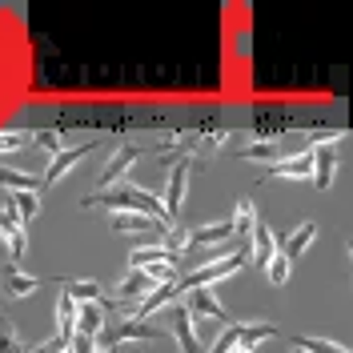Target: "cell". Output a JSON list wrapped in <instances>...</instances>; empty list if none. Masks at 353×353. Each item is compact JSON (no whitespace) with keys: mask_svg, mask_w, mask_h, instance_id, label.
<instances>
[{"mask_svg":"<svg viewBox=\"0 0 353 353\" xmlns=\"http://www.w3.org/2000/svg\"><path fill=\"white\" fill-rule=\"evenodd\" d=\"M105 309H112V297H105L101 305H77V333L97 341V337L105 333V325H109V321H105Z\"/></svg>","mask_w":353,"mask_h":353,"instance_id":"9","label":"cell"},{"mask_svg":"<svg viewBox=\"0 0 353 353\" xmlns=\"http://www.w3.org/2000/svg\"><path fill=\"white\" fill-rule=\"evenodd\" d=\"M137 161H141V149H137V145H121V149H112L109 161H105V169H101V185H105V189L125 185L129 173L137 169Z\"/></svg>","mask_w":353,"mask_h":353,"instance_id":"5","label":"cell"},{"mask_svg":"<svg viewBox=\"0 0 353 353\" xmlns=\"http://www.w3.org/2000/svg\"><path fill=\"white\" fill-rule=\"evenodd\" d=\"M161 225H157L153 217H145V213H112V233H125V237H141V245H145V237L149 233H157Z\"/></svg>","mask_w":353,"mask_h":353,"instance_id":"12","label":"cell"},{"mask_svg":"<svg viewBox=\"0 0 353 353\" xmlns=\"http://www.w3.org/2000/svg\"><path fill=\"white\" fill-rule=\"evenodd\" d=\"M297 350L301 353H350L337 341H321V337H297Z\"/></svg>","mask_w":353,"mask_h":353,"instance_id":"26","label":"cell"},{"mask_svg":"<svg viewBox=\"0 0 353 353\" xmlns=\"http://www.w3.org/2000/svg\"><path fill=\"white\" fill-rule=\"evenodd\" d=\"M293 149H277V145H249V149H241L245 161H261V165H273V161H281Z\"/></svg>","mask_w":353,"mask_h":353,"instance_id":"23","label":"cell"},{"mask_svg":"<svg viewBox=\"0 0 353 353\" xmlns=\"http://www.w3.org/2000/svg\"><path fill=\"white\" fill-rule=\"evenodd\" d=\"M28 141H32V132L0 129V153H24V149H28Z\"/></svg>","mask_w":353,"mask_h":353,"instance_id":"25","label":"cell"},{"mask_svg":"<svg viewBox=\"0 0 353 353\" xmlns=\"http://www.w3.org/2000/svg\"><path fill=\"white\" fill-rule=\"evenodd\" d=\"M81 205H85V209L105 205V209H112V213H145V217H153L161 229H173L176 225V221L165 213V201L157 197V193H149V189H137V185H112V189H105V193L85 197Z\"/></svg>","mask_w":353,"mask_h":353,"instance_id":"1","label":"cell"},{"mask_svg":"<svg viewBox=\"0 0 353 353\" xmlns=\"http://www.w3.org/2000/svg\"><path fill=\"white\" fill-rule=\"evenodd\" d=\"M0 185L8 189V193H21V189H28V193H37L44 181L37 173H24V169H4L0 165Z\"/></svg>","mask_w":353,"mask_h":353,"instance_id":"20","label":"cell"},{"mask_svg":"<svg viewBox=\"0 0 353 353\" xmlns=\"http://www.w3.org/2000/svg\"><path fill=\"white\" fill-rule=\"evenodd\" d=\"M269 337H273V325H269V321H245V325H237V345H233V350L257 353V345L269 341Z\"/></svg>","mask_w":353,"mask_h":353,"instance_id":"17","label":"cell"},{"mask_svg":"<svg viewBox=\"0 0 353 353\" xmlns=\"http://www.w3.org/2000/svg\"><path fill=\"white\" fill-rule=\"evenodd\" d=\"M253 225H257V209H253V201H249V197H241V201H237V209H233V217H229V229H233V237H237V241H249Z\"/></svg>","mask_w":353,"mask_h":353,"instance_id":"16","label":"cell"},{"mask_svg":"<svg viewBox=\"0 0 353 353\" xmlns=\"http://www.w3.org/2000/svg\"><path fill=\"white\" fill-rule=\"evenodd\" d=\"M265 277H269L273 285H285L289 277H293V261H289L281 249H277V253H273V257L265 261Z\"/></svg>","mask_w":353,"mask_h":353,"instance_id":"22","label":"cell"},{"mask_svg":"<svg viewBox=\"0 0 353 353\" xmlns=\"http://www.w3.org/2000/svg\"><path fill=\"white\" fill-rule=\"evenodd\" d=\"M157 289V281L145 273V269H129V277L117 285V293H112V305H132V301H141V297H149Z\"/></svg>","mask_w":353,"mask_h":353,"instance_id":"7","label":"cell"},{"mask_svg":"<svg viewBox=\"0 0 353 353\" xmlns=\"http://www.w3.org/2000/svg\"><path fill=\"white\" fill-rule=\"evenodd\" d=\"M4 245H8V269H17V261H21L24 253H28V229H17V233H8V237H4Z\"/></svg>","mask_w":353,"mask_h":353,"instance_id":"24","label":"cell"},{"mask_svg":"<svg viewBox=\"0 0 353 353\" xmlns=\"http://www.w3.org/2000/svg\"><path fill=\"white\" fill-rule=\"evenodd\" d=\"M68 353H97V341H92V337H81V333H77V337L68 341Z\"/></svg>","mask_w":353,"mask_h":353,"instance_id":"29","label":"cell"},{"mask_svg":"<svg viewBox=\"0 0 353 353\" xmlns=\"http://www.w3.org/2000/svg\"><path fill=\"white\" fill-rule=\"evenodd\" d=\"M21 350V333L8 317H0V353H17Z\"/></svg>","mask_w":353,"mask_h":353,"instance_id":"28","label":"cell"},{"mask_svg":"<svg viewBox=\"0 0 353 353\" xmlns=\"http://www.w3.org/2000/svg\"><path fill=\"white\" fill-rule=\"evenodd\" d=\"M28 353H68V345L52 337V341H44V345H37V350H28Z\"/></svg>","mask_w":353,"mask_h":353,"instance_id":"30","label":"cell"},{"mask_svg":"<svg viewBox=\"0 0 353 353\" xmlns=\"http://www.w3.org/2000/svg\"><path fill=\"white\" fill-rule=\"evenodd\" d=\"M32 141L41 145V153L48 157V161L61 153V129H41V132H32Z\"/></svg>","mask_w":353,"mask_h":353,"instance_id":"27","label":"cell"},{"mask_svg":"<svg viewBox=\"0 0 353 353\" xmlns=\"http://www.w3.org/2000/svg\"><path fill=\"white\" fill-rule=\"evenodd\" d=\"M165 165H169V185H165V213L176 221V209L185 205V197H189V176H193V165H197V153L193 149H185V153H165L161 157Z\"/></svg>","mask_w":353,"mask_h":353,"instance_id":"2","label":"cell"},{"mask_svg":"<svg viewBox=\"0 0 353 353\" xmlns=\"http://www.w3.org/2000/svg\"><path fill=\"white\" fill-rule=\"evenodd\" d=\"M313 241H317V221H305V225H297V229L289 233L285 241L277 245V249H281L289 261H293V257H301V253H305V249H309Z\"/></svg>","mask_w":353,"mask_h":353,"instance_id":"14","label":"cell"},{"mask_svg":"<svg viewBox=\"0 0 353 353\" xmlns=\"http://www.w3.org/2000/svg\"><path fill=\"white\" fill-rule=\"evenodd\" d=\"M277 253V241H273V229L269 225H253V233H249V261H257V265H265L269 257Z\"/></svg>","mask_w":353,"mask_h":353,"instance_id":"13","label":"cell"},{"mask_svg":"<svg viewBox=\"0 0 353 353\" xmlns=\"http://www.w3.org/2000/svg\"><path fill=\"white\" fill-rule=\"evenodd\" d=\"M165 309L173 313V333H176V345H181V353H205V337H201L197 317L189 313V305H185V301H169Z\"/></svg>","mask_w":353,"mask_h":353,"instance_id":"4","label":"cell"},{"mask_svg":"<svg viewBox=\"0 0 353 353\" xmlns=\"http://www.w3.org/2000/svg\"><path fill=\"white\" fill-rule=\"evenodd\" d=\"M8 205L17 209L21 225L28 229V225L37 221V213H41V193H28V189H21V193H8Z\"/></svg>","mask_w":353,"mask_h":353,"instance_id":"19","label":"cell"},{"mask_svg":"<svg viewBox=\"0 0 353 353\" xmlns=\"http://www.w3.org/2000/svg\"><path fill=\"white\" fill-rule=\"evenodd\" d=\"M61 285L68 289V297H72L77 305H101V301L109 297L101 281H61Z\"/></svg>","mask_w":353,"mask_h":353,"instance_id":"18","label":"cell"},{"mask_svg":"<svg viewBox=\"0 0 353 353\" xmlns=\"http://www.w3.org/2000/svg\"><path fill=\"white\" fill-rule=\"evenodd\" d=\"M37 289H41V277H28L21 269H8V273H4V293H8V297H32Z\"/></svg>","mask_w":353,"mask_h":353,"instance_id":"21","label":"cell"},{"mask_svg":"<svg viewBox=\"0 0 353 353\" xmlns=\"http://www.w3.org/2000/svg\"><path fill=\"white\" fill-rule=\"evenodd\" d=\"M176 265V253H169L165 245H137L129 253V269H145V265Z\"/></svg>","mask_w":353,"mask_h":353,"instance_id":"15","label":"cell"},{"mask_svg":"<svg viewBox=\"0 0 353 353\" xmlns=\"http://www.w3.org/2000/svg\"><path fill=\"white\" fill-rule=\"evenodd\" d=\"M185 297H189L185 305H189V313H193V317L217 321L221 330H225V325H233V321H229V313H225V305H221V297L213 293V289H189Z\"/></svg>","mask_w":353,"mask_h":353,"instance_id":"6","label":"cell"},{"mask_svg":"<svg viewBox=\"0 0 353 353\" xmlns=\"http://www.w3.org/2000/svg\"><path fill=\"white\" fill-rule=\"evenodd\" d=\"M313 185L317 189H333V176H337V149L333 145H313Z\"/></svg>","mask_w":353,"mask_h":353,"instance_id":"10","label":"cell"},{"mask_svg":"<svg viewBox=\"0 0 353 353\" xmlns=\"http://www.w3.org/2000/svg\"><path fill=\"white\" fill-rule=\"evenodd\" d=\"M85 157H88V145H81V149H61V153L48 161V169H44L41 181L48 185V189H52V185H61V181H65V176L72 173L81 161H85Z\"/></svg>","mask_w":353,"mask_h":353,"instance_id":"8","label":"cell"},{"mask_svg":"<svg viewBox=\"0 0 353 353\" xmlns=\"http://www.w3.org/2000/svg\"><path fill=\"white\" fill-rule=\"evenodd\" d=\"M52 321H57V341H72L77 337V301L68 297V289L61 285V297H57V313H52Z\"/></svg>","mask_w":353,"mask_h":353,"instance_id":"11","label":"cell"},{"mask_svg":"<svg viewBox=\"0 0 353 353\" xmlns=\"http://www.w3.org/2000/svg\"><path fill=\"white\" fill-rule=\"evenodd\" d=\"M293 353H301V350H293Z\"/></svg>","mask_w":353,"mask_h":353,"instance_id":"31","label":"cell"},{"mask_svg":"<svg viewBox=\"0 0 353 353\" xmlns=\"http://www.w3.org/2000/svg\"><path fill=\"white\" fill-rule=\"evenodd\" d=\"M169 333L161 330V325H153V321H121L117 330L112 325H105V333L97 337V350L112 353L117 345H125V341H165Z\"/></svg>","mask_w":353,"mask_h":353,"instance_id":"3","label":"cell"}]
</instances>
